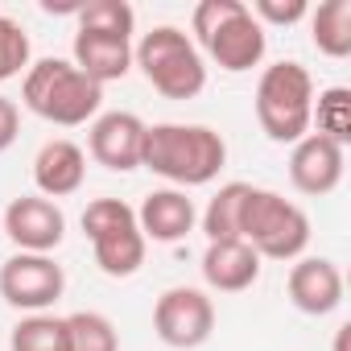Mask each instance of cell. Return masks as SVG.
<instances>
[{
	"label": "cell",
	"mask_w": 351,
	"mask_h": 351,
	"mask_svg": "<svg viewBox=\"0 0 351 351\" xmlns=\"http://www.w3.org/2000/svg\"><path fill=\"white\" fill-rule=\"evenodd\" d=\"M87 178V153L58 136V141H46L34 157V182H38V195L42 199H66L83 186Z\"/></svg>",
	"instance_id": "15"
},
{
	"label": "cell",
	"mask_w": 351,
	"mask_h": 351,
	"mask_svg": "<svg viewBox=\"0 0 351 351\" xmlns=\"http://www.w3.org/2000/svg\"><path fill=\"white\" fill-rule=\"evenodd\" d=\"M83 236L91 240L95 265L108 277H132L145 265L149 240L136 228V211L124 199H95L83 211Z\"/></svg>",
	"instance_id": "7"
},
{
	"label": "cell",
	"mask_w": 351,
	"mask_h": 351,
	"mask_svg": "<svg viewBox=\"0 0 351 351\" xmlns=\"http://www.w3.org/2000/svg\"><path fill=\"white\" fill-rule=\"evenodd\" d=\"M29 62H34L29 34H25L13 17H0V83H9V79L25 75Z\"/></svg>",
	"instance_id": "24"
},
{
	"label": "cell",
	"mask_w": 351,
	"mask_h": 351,
	"mask_svg": "<svg viewBox=\"0 0 351 351\" xmlns=\"http://www.w3.org/2000/svg\"><path fill=\"white\" fill-rule=\"evenodd\" d=\"M5 236L17 244V252H42L50 256L66 236V215L54 199L21 195L5 207Z\"/></svg>",
	"instance_id": "10"
},
{
	"label": "cell",
	"mask_w": 351,
	"mask_h": 351,
	"mask_svg": "<svg viewBox=\"0 0 351 351\" xmlns=\"http://www.w3.org/2000/svg\"><path fill=\"white\" fill-rule=\"evenodd\" d=\"M153 330L173 351H195L215 330V302L195 285H173L153 306Z\"/></svg>",
	"instance_id": "8"
},
{
	"label": "cell",
	"mask_w": 351,
	"mask_h": 351,
	"mask_svg": "<svg viewBox=\"0 0 351 351\" xmlns=\"http://www.w3.org/2000/svg\"><path fill=\"white\" fill-rule=\"evenodd\" d=\"M66 351H120V335L108 314L75 310L66 314Z\"/></svg>",
	"instance_id": "20"
},
{
	"label": "cell",
	"mask_w": 351,
	"mask_h": 351,
	"mask_svg": "<svg viewBox=\"0 0 351 351\" xmlns=\"http://www.w3.org/2000/svg\"><path fill=\"white\" fill-rule=\"evenodd\" d=\"M17 136H21V108L9 95H0V153H9Z\"/></svg>",
	"instance_id": "26"
},
{
	"label": "cell",
	"mask_w": 351,
	"mask_h": 351,
	"mask_svg": "<svg viewBox=\"0 0 351 351\" xmlns=\"http://www.w3.org/2000/svg\"><path fill=\"white\" fill-rule=\"evenodd\" d=\"M191 25H195L199 46L207 50V58L219 71L244 75V71H252V66L265 62L269 34L248 13L244 0H203V5H195Z\"/></svg>",
	"instance_id": "3"
},
{
	"label": "cell",
	"mask_w": 351,
	"mask_h": 351,
	"mask_svg": "<svg viewBox=\"0 0 351 351\" xmlns=\"http://www.w3.org/2000/svg\"><path fill=\"white\" fill-rule=\"evenodd\" d=\"M248 13L261 25H298L310 17V5L306 0H256V5H248Z\"/></svg>",
	"instance_id": "25"
},
{
	"label": "cell",
	"mask_w": 351,
	"mask_h": 351,
	"mask_svg": "<svg viewBox=\"0 0 351 351\" xmlns=\"http://www.w3.org/2000/svg\"><path fill=\"white\" fill-rule=\"evenodd\" d=\"M9 351H66V318L25 314L9 335Z\"/></svg>",
	"instance_id": "21"
},
{
	"label": "cell",
	"mask_w": 351,
	"mask_h": 351,
	"mask_svg": "<svg viewBox=\"0 0 351 351\" xmlns=\"http://www.w3.org/2000/svg\"><path fill=\"white\" fill-rule=\"evenodd\" d=\"M248 191H252L248 182H228V186L215 191V199H211L207 211L199 215L207 244H215V240H240V211H244Z\"/></svg>",
	"instance_id": "19"
},
{
	"label": "cell",
	"mask_w": 351,
	"mask_h": 351,
	"mask_svg": "<svg viewBox=\"0 0 351 351\" xmlns=\"http://www.w3.org/2000/svg\"><path fill=\"white\" fill-rule=\"evenodd\" d=\"M79 29L112 34V38H132L136 13H132L128 0H87V5L79 9Z\"/></svg>",
	"instance_id": "23"
},
{
	"label": "cell",
	"mask_w": 351,
	"mask_h": 351,
	"mask_svg": "<svg viewBox=\"0 0 351 351\" xmlns=\"http://www.w3.org/2000/svg\"><path fill=\"white\" fill-rule=\"evenodd\" d=\"M21 104L58 128H79L99 116L104 87L66 58H38L21 79Z\"/></svg>",
	"instance_id": "2"
},
{
	"label": "cell",
	"mask_w": 351,
	"mask_h": 351,
	"mask_svg": "<svg viewBox=\"0 0 351 351\" xmlns=\"http://www.w3.org/2000/svg\"><path fill=\"white\" fill-rule=\"evenodd\" d=\"M240 240L261 261H298L310 244V215L277 191L252 186L240 211Z\"/></svg>",
	"instance_id": "6"
},
{
	"label": "cell",
	"mask_w": 351,
	"mask_h": 351,
	"mask_svg": "<svg viewBox=\"0 0 351 351\" xmlns=\"http://www.w3.org/2000/svg\"><path fill=\"white\" fill-rule=\"evenodd\" d=\"M318 120V136L335 141V145H347L351 141V91L347 87H326L314 95V112H310V124Z\"/></svg>",
	"instance_id": "22"
},
{
	"label": "cell",
	"mask_w": 351,
	"mask_h": 351,
	"mask_svg": "<svg viewBox=\"0 0 351 351\" xmlns=\"http://www.w3.org/2000/svg\"><path fill=\"white\" fill-rule=\"evenodd\" d=\"M195 223H199L195 199H186V191H173V186L149 191L136 211V228L153 244H178L195 232Z\"/></svg>",
	"instance_id": "14"
},
{
	"label": "cell",
	"mask_w": 351,
	"mask_h": 351,
	"mask_svg": "<svg viewBox=\"0 0 351 351\" xmlns=\"http://www.w3.org/2000/svg\"><path fill=\"white\" fill-rule=\"evenodd\" d=\"M289 302L310 318L335 314L343 306V273H339V265L326 261V256H298V265L289 269Z\"/></svg>",
	"instance_id": "13"
},
{
	"label": "cell",
	"mask_w": 351,
	"mask_h": 351,
	"mask_svg": "<svg viewBox=\"0 0 351 351\" xmlns=\"http://www.w3.org/2000/svg\"><path fill=\"white\" fill-rule=\"evenodd\" d=\"M347 339H351V326L343 322V326L335 330V351H347Z\"/></svg>",
	"instance_id": "27"
},
{
	"label": "cell",
	"mask_w": 351,
	"mask_h": 351,
	"mask_svg": "<svg viewBox=\"0 0 351 351\" xmlns=\"http://www.w3.org/2000/svg\"><path fill=\"white\" fill-rule=\"evenodd\" d=\"M132 66H141L145 83L165 99H195L207 87V62L203 50L178 29L157 25L132 46Z\"/></svg>",
	"instance_id": "4"
},
{
	"label": "cell",
	"mask_w": 351,
	"mask_h": 351,
	"mask_svg": "<svg viewBox=\"0 0 351 351\" xmlns=\"http://www.w3.org/2000/svg\"><path fill=\"white\" fill-rule=\"evenodd\" d=\"M141 165L153 169L157 178H165L173 191L207 186L228 165V141L207 124H173V120L149 124Z\"/></svg>",
	"instance_id": "1"
},
{
	"label": "cell",
	"mask_w": 351,
	"mask_h": 351,
	"mask_svg": "<svg viewBox=\"0 0 351 351\" xmlns=\"http://www.w3.org/2000/svg\"><path fill=\"white\" fill-rule=\"evenodd\" d=\"M256 120L269 141L277 145H298L310 132V112H314V79L302 62H273L256 79Z\"/></svg>",
	"instance_id": "5"
},
{
	"label": "cell",
	"mask_w": 351,
	"mask_h": 351,
	"mask_svg": "<svg viewBox=\"0 0 351 351\" xmlns=\"http://www.w3.org/2000/svg\"><path fill=\"white\" fill-rule=\"evenodd\" d=\"M66 289V273L54 256L42 252H13L0 265V298L13 310L25 314H46Z\"/></svg>",
	"instance_id": "9"
},
{
	"label": "cell",
	"mask_w": 351,
	"mask_h": 351,
	"mask_svg": "<svg viewBox=\"0 0 351 351\" xmlns=\"http://www.w3.org/2000/svg\"><path fill=\"white\" fill-rule=\"evenodd\" d=\"M71 62L91 79V83H116L132 71V38H112V34H91L79 29L75 46H71Z\"/></svg>",
	"instance_id": "16"
},
{
	"label": "cell",
	"mask_w": 351,
	"mask_h": 351,
	"mask_svg": "<svg viewBox=\"0 0 351 351\" xmlns=\"http://www.w3.org/2000/svg\"><path fill=\"white\" fill-rule=\"evenodd\" d=\"M203 281L219 293H244L261 277V256L244 240H215L203 252Z\"/></svg>",
	"instance_id": "17"
},
{
	"label": "cell",
	"mask_w": 351,
	"mask_h": 351,
	"mask_svg": "<svg viewBox=\"0 0 351 351\" xmlns=\"http://www.w3.org/2000/svg\"><path fill=\"white\" fill-rule=\"evenodd\" d=\"M310 42L326 58L351 54V0H326V5L310 9Z\"/></svg>",
	"instance_id": "18"
},
{
	"label": "cell",
	"mask_w": 351,
	"mask_h": 351,
	"mask_svg": "<svg viewBox=\"0 0 351 351\" xmlns=\"http://www.w3.org/2000/svg\"><path fill=\"white\" fill-rule=\"evenodd\" d=\"M343 169H347L343 145H335V141H326L318 132H306L289 153V182L310 199L330 195L343 182Z\"/></svg>",
	"instance_id": "12"
},
{
	"label": "cell",
	"mask_w": 351,
	"mask_h": 351,
	"mask_svg": "<svg viewBox=\"0 0 351 351\" xmlns=\"http://www.w3.org/2000/svg\"><path fill=\"white\" fill-rule=\"evenodd\" d=\"M145 120L136 112H104L91 120V132H87V149L91 157L104 165V169H116V173H128L141 165V149H145Z\"/></svg>",
	"instance_id": "11"
}]
</instances>
